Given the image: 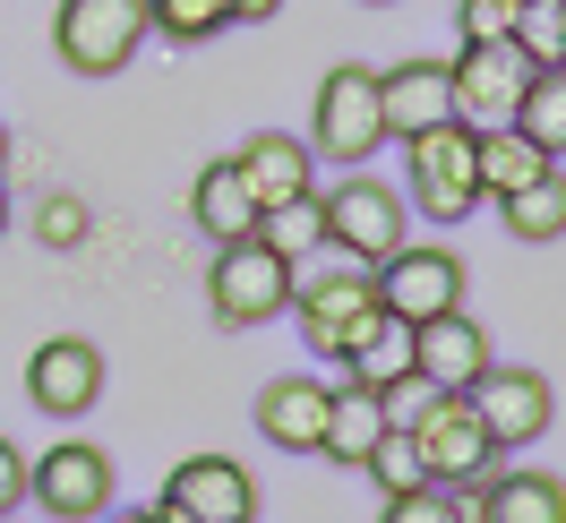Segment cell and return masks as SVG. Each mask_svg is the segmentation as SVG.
Wrapping results in <instances>:
<instances>
[{
    "instance_id": "obj_1",
    "label": "cell",
    "mask_w": 566,
    "mask_h": 523,
    "mask_svg": "<svg viewBox=\"0 0 566 523\" xmlns=\"http://www.w3.org/2000/svg\"><path fill=\"white\" fill-rule=\"evenodd\" d=\"M292 283H301V266L292 258H275V249L258 241H223L207 266V310L214 326H232V335H249V326H266V317L292 310Z\"/></svg>"
},
{
    "instance_id": "obj_2",
    "label": "cell",
    "mask_w": 566,
    "mask_h": 523,
    "mask_svg": "<svg viewBox=\"0 0 566 523\" xmlns=\"http://www.w3.org/2000/svg\"><path fill=\"white\" fill-rule=\"evenodd\" d=\"M318 207H326V249H344L353 266H387L395 249L412 241L403 189H387V180H369V172H344Z\"/></svg>"
},
{
    "instance_id": "obj_3",
    "label": "cell",
    "mask_w": 566,
    "mask_h": 523,
    "mask_svg": "<svg viewBox=\"0 0 566 523\" xmlns=\"http://www.w3.org/2000/svg\"><path fill=\"white\" fill-rule=\"evenodd\" d=\"M403 207H421L429 223H463L481 207V172H472V129L438 121L421 138H403Z\"/></svg>"
},
{
    "instance_id": "obj_4",
    "label": "cell",
    "mask_w": 566,
    "mask_h": 523,
    "mask_svg": "<svg viewBox=\"0 0 566 523\" xmlns=\"http://www.w3.org/2000/svg\"><path fill=\"white\" fill-rule=\"evenodd\" d=\"M146 43V0H61L52 9V52L77 77H120Z\"/></svg>"
},
{
    "instance_id": "obj_5",
    "label": "cell",
    "mask_w": 566,
    "mask_h": 523,
    "mask_svg": "<svg viewBox=\"0 0 566 523\" xmlns=\"http://www.w3.org/2000/svg\"><path fill=\"white\" fill-rule=\"evenodd\" d=\"M292 317H301V344L318 352V360H344V352L378 326V283H369V266H335V275H310L292 283Z\"/></svg>"
},
{
    "instance_id": "obj_6",
    "label": "cell",
    "mask_w": 566,
    "mask_h": 523,
    "mask_svg": "<svg viewBox=\"0 0 566 523\" xmlns=\"http://www.w3.org/2000/svg\"><path fill=\"white\" fill-rule=\"evenodd\" d=\"M310 146H318V155H335L344 172H360V164H369V155L387 146V112H378V70H360V61L326 70L318 112H310Z\"/></svg>"
},
{
    "instance_id": "obj_7",
    "label": "cell",
    "mask_w": 566,
    "mask_h": 523,
    "mask_svg": "<svg viewBox=\"0 0 566 523\" xmlns=\"http://www.w3.org/2000/svg\"><path fill=\"white\" fill-rule=\"evenodd\" d=\"M27 498L52 523H104L112 515V454L86 447V438H61V447L27 454Z\"/></svg>"
},
{
    "instance_id": "obj_8",
    "label": "cell",
    "mask_w": 566,
    "mask_h": 523,
    "mask_svg": "<svg viewBox=\"0 0 566 523\" xmlns=\"http://www.w3.org/2000/svg\"><path fill=\"white\" fill-rule=\"evenodd\" d=\"M472 412H481V429L497 438V454H515V447H532V438L558 429V386L541 378L532 360H490V369L472 378Z\"/></svg>"
},
{
    "instance_id": "obj_9",
    "label": "cell",
    "mask_w": 566,
    "mask_h": 523,
    "mask_svg": "<svg viewBox=\"0 0 566 523\" xmlns=\"http://www.w3.org/2000/svg\"><path fill=\"white\" fill-rule=\"evenodd\" d=\"M412 447H421V463H429L438 489H481L497 463H506L497 438L481 429V412H472V395H438V404L412 420Z\"/></svg>"
},
{
    "instance_id": "obj_10",
    "label": "cell",
    "mask_w": 566,
    "mask_h": 523,
    "mask_svg": "<svg viewBox=\"0 0 566 523\" xmlns=\"http://www.w3.org/2000/svg\"><path fill=\"white\" fill-rule=\"evenodd\" d=\"M369 283H378V310L403 317V326H429V317L463 310V258L429 249V241H403L387 266H369Z\"/></svg>"
},
{
    "instance_id": "obj_11",
    "label": "cell",
    "mask_w": 566,
    "mask_h": 523,
    "mask_svg": "<svg viewBox=\"0 0 566 523\" xmlns=\"http://www.w3.org/2000/svg\"><path fill=\"white\" fill-rule=\"evenodd\" d=\"M524 86H532V61L515 43H463L447 61V95H455L463 129H506L515 104H524Z\"/></svg>"
},
{
    "instance_id": "obj_12",
    "label": "cell",
    "mask_w": 566,
    "mask_h": 523,
    "mask_svg": "<svg viewBox=\"0 0 566 523\" xmlns=\"http://www.w3.org/2000/svg\"><path fill=\"white\" fill-rule=\"evenodd\" d=\"M164 506L180 523H258V481H249V463H232V454H189V463H172V481H164Z\"/></svg>"
},
{
    "instance_id": "obj_13",
    "label": "cell",
    "mask_w": 566,
    "mask_h": 523,
    "mask_svg": "<svg viewBox=\"0 0 566 523\" xmlns=\"http://www.w3.org/2000/svg\"><path fill=\"white\" fill-rule=\"evenodd\" d=\"M95 395H104V352L86 344V335H52V344H35V360H27V404H35L43 420L95 412Z\"/></svg>"
},
{
    "instance_id": "obj_14",
    "label": "cell",
    "mask_w": 566,
    "mask_h": 523,
    "mask_svg": "<svg viewBox=\"0 0 566 523\" xmlns=\"http://www.w3.org/2000/svg\"><path fill=\"white\" fill-rule=\"evenodd\" d=\"M412 360H421V378L438 395H472V378L490 369L497 352H490V326L472 310H447V317H429V326H412Z\"/></svg>"
},
{
    "instance_id": "obj_15",
    "label": "cell",
    "mask_w": 566,
    "mask_h": 523,
    "mask_svg": "<svg viewBox=\"0 0 566 523\" xmlns=\"http://www.w3.org/2000/svg\"><path fill=\"white\" fill-rule=\"evenodd\" d=\"M378 112H387V138H421L438 121H455V95H447V61H395L378 70Z\"/></svg>"
},
{
    "instance_id": "obj_16",
    "label": "cell",
    "mask_w": 566,
    "mask_h": 523,
    "mask_svg": "<svg viewBox=\"0 0 566 523\" xmlns=\"http://www.w3.org/2000/svg\"><path fill=\"white\" fill-rule=\"evenodd\" d=\"M318 429H326V378L292 369V378H266L258 386V438L283 454H318Z\"/></svg>"
},
{
    "instance_id": "obj_17",
    "label": "cell",
    "mask_w": 566,
    "mask_h": 523,
    "mask_svg": "<svg viewBox=\"0 0 566 523\" xmlns=\"http://www.w3.org/2000/svg\"><path fill=\"white\" fill-rule=\"evenodd\" d=\"M232 164H241V180H249L258 207H283V198H310V189H318V146L283 138V129H258Z\"/></svg>"
},
{
    "instance_id": "obj_18",
    "label": "cell",
    "mask_w": 566,
    "mask_h": 523,
    "mask_svg": "<svg viewBox=\"0 0 566 523\" xmlns=\"http://www.w3.org/2000/svg\"><path fill=\"white\" fill-rule=\"evenodd\" d=\"M472 523H566V481L558 472H506L497 463L481 489H463Z\"/></svg>"
},
{
    "instance_id": "obj_19",
    "label": "cell",
    "mask_w": 566,
    "mask_h": 523,
    "mask_svg": "<svg viewBox=\"0 0 566 523\" xmlns=\"http://www.w3.org/2000/svg\"><path fill=\"white\" fill-rule=\"evenodd\" d=\"M387 438V404L369 395V386H326V429H318V454L326 463H344V472H360L369 463V447Z\"/></svg>"
},
{
    "instance_id": "obj_20",
    "label": "cell",
    "mask_w": 566,
    "mask_h": 523,
    "mask_svg": "<svg viewBox=\"0 0 566 523\" xmlns=\"http://www.w3.org/2000/svg\"><path fill=\"white\" fill-rule=\"evenodd\" d=\"M189 223H198L214 249L258 232V198H249V180H241V164H232V155H223V164H207V172L189 180Z\"/></svg>"
},
{
    "instance_id": "obj_21",
    "label": "cell",
    "mask_w": 566,
    "mask_h": 523,
    "mask_svg": "<svg viewBox=\"0 0 566 523\" xmlns=\"http://www.w3.org/2000/svg\"><path fill=\"white\" fill-rule=\"evenodd\" d=\"M472 172H481V198H506V189H524V180L549 172V155L506 121V129H472Z\"/></svg>"
},
{
    "instance_id": "obj_22",
    "label": "cell",
    "mask_w": 566,
    "mask_h": 523,
    "mask_svg": "<svg viewBox=\"0 0 566 523\" xmlns=\"http://www.w3.org/2000/svg\"><path fill=\"white\" fill-rule=\"evenodd\" d=\"M497 215H506V232H515V241H566V172L549 164L541 180L506 189V198H497Z\"/></svg>"
},
{
    "instance_id": "obj_23",
    "label": "cell",
    "mask_w": 566,
    "mask_h": 523,
    "mask_svg": "<svg viewBox=\"0 0 566 523\" xmlns=\"http://www.w3.org/2000/svg\"><path fill=\"white\" fill-rule=\"evenodd\" d=\"M344 360H353V386H369V395H387L395 378H412V369H421V360H412V326H403V317H378V326H369Z\"/></svg>"
},
{
    "instance_id": "obj_24",
    "label": "cell",
    "mask_w": 566,
    "mask_h": 523,
    "mask_svg": "<svg viewBox=\"0 0 566 523\" xmlns=\"http://www.w3.org/2000/svg\"><path fill=\"white\" fill-rule=\"evenodd\" d=\"M258 241L275 249V258H318L326 249V207H318V189L310 198H283V207H258Z\"/></svg>"
},
{
    "instance_id": "obj_25",
    "label": "cell",
    "mask_w": 566,
    "mask_h": 523,
    "mask_svg": "<svg viewBox=\"0 0 566 523\" xmlns=\"http://www.w3.org/2000/svg\"><path fill=\"white\" fill-rule=\"evenodd\" d=\"M515 129H524L549 164L566 155V70H532V86H524V104H515Z\"/></svg>"
},
{
    "instance_id": "obj_26",
    "label": "cell",
    "mask_w": 566,
    "mask_h": 523,
    "mask_svg": "<svg viewBox=\"0 0 566 523\" xmlns=\"http://www.w3.org/2000/svg\"><path fill=\"white\" fill-rule=\"evenodd\" d=\"M146 27L172 43H207L223 27H241V18H232V0H146Z\"/></svg>"
},
{
    "instance_id": "obj_27",
    "label": "cell",
    "mask_w": 566,
    "mask_h": 523,
    "mask_svg": "<svg viewBox=\"0 0 566 523\" xmlns=\"http://www.w3.org/2000/svg\"><path fill=\"white\" fill-rule=\"evenodd\" d=\"M515 52H524L532 70H566V9L558 0H524V18H515Z\"/></svg>"
},
{
    "instance_id": "obj_28",
    "label": "cell",
    "mask_w": 566,
    "mask_h": 523,
    "mask_svg": "<svg viewBox=\"0 0 566 523\" xmlns=\"http://www.w3.org/2000/svg\"><path fill=\"white\" fill-rule=\"evenodd\" d=\"M360 472L378 481V498H403V489L429 481V463H421V447H412V429H387V438L369 447V463H360Z\"/></svg>"
},
{
    "instance_id": "obj_29",
    "label": "cell",
    "mask_w": 566,
    "mask_h": 523,
    "mask_svg": "<svg viewBox=\"0 0 566 523\" xmlns=\"http://www.w3.org/2000/svg\"><path fill=\"white\" fill-rule=\"evenodd\" d=\"M378 523H472V515H463V489L421 481V489H403V498H387V506H378Z\"/></svg>"
},
{
    "instance_id": "obj_30",
    "label": "cell",
    "mask_w": 566,
    "mask_h": 523,
    "mask_svg": "<svg viewBox=\"0 0 566 523\" xmlns=\"http://www.w3.org/2000/svg\"><path fill=\"white\" fill-rule=\"evenodd\" d=\"M35 232H43V249H77V241H86V198L52 189V198L35 207Z\"/></svg>"
},
{
    "instance_id": "obj_31",
    "label": "cell",
    "mask_w": 566,
    "mask_h": 523,
    "mask_svg": "<svg viewBox=\"0 0 566 523\" xmlns=\"http://www.w3.org/2000/svg\"><path fill=\"white\" fill-rule=\"evenodd\" d=\"M515 18H524V0H463V9H455L463 43H506V35H515Z\"/></svg>"
},
{
    "instance_id": "obj_32",
    "label": "cell",
    "mask_w": 566,
    "mask_h": 523,
    "mask_svg": "<svg viewBox=\"0 0 566 523\" xmlns=\"http://www.w3.org/2000/svg\"><path fill=\"white\" fill-rule=\"evenodd\" d=\"M27 506V447L0 429V515H18Z\"/></svg>"
},
{
    "instance_id": "obj_33",
    "label": "cell",
    "mask_w": 566,
    "mask_h": 523,
    "mask_svg": "<svg viewBox=\"0 0 566 523\" xmlns=\"http://www.w3.org/2000/svg\"><path fill=\"white\" fill-rule=\"evenodd\" d=\"M104 523H180V515H172V506H164V498H146V506H112Z\"/></svg>"
},
{
    "instance_id": "obj_34",
    "label": "cell",
    "mask_w": 566,
    "mask_h": 523,
    "mask_svg": "<svg viewBox=\"0 0 566 523\" xmlns=\"http://www.w3.org/2000/svg\"><path fill=\"white\" fill-rule=\"evenodd\" d=\"M283 0H232V18H241V27H258V18H275Z\"/></svg>"
},
{
    "instance_id": "obj_35",
    "label": "cell",
    "mask_w": 566,
    "mask_h": 523,
    "mask_svg": "<svg viewBox=\"0 0 566 523\" xmlns=\"http://www.w3.org/2000/svg\"><path fill=\"white\" fill-rule=\"evenodd\" d=\"M0 232H9V180H0Z\"/></svg>"
},
{
    "instance_id": "obj_36",
    "label": "cell",
    "mask_w": 566,
    "mask_h": 523,
    "mask_svg": "<svg viewBox=\"0 0 566 523\" xmlns=\"http://www.w3.org/2000/svg\"><path fill=\"white\" fill-rule=\"evenodd\" d=\"M0 180H9V129H0Z\"/></svg>"
},
{
    "instance_id": "obj_37",
    "label": "cell",
    "mask_w": 566,
    "mask_h": 523,
    "mask_svg": "<svg viewBox=\"0 0 566 523\" xmlns=\"http://www.w3.org/2000/svg\"><path fill=\"white\" fill-rule=\"evenodd\" d=\"M369 9H395V0H369Z\"/></svg>"
},
{
    "instance_id": "obj_38",
    "label": "cell",
    "mask_w": 566,
    "mask_h": 523,
    "mask_svg": "<svg viewBox=\"0 0 566 523\" xmlns=\"http://www.w3.org/2000/svg\"><path fill=\"white\" fill-rule=\"evenodd\" d=\"M0 523H18V515H0Z\"/></svg>"
},
{
    "instance_id": "obj_39",
    "label": "cell",
    "mask_w": 566,
    "mask_h": 523,
    "mask_svg": "<svg viewBox=\"0 0 566 523\" xmlns=\"http://www.w3.org/2000/svg\"><path fill=\"white\" fill-rule=\"evenodd\" d=\"M558 9H566V0H558Z\"/></svg>"
}]
</instances>
